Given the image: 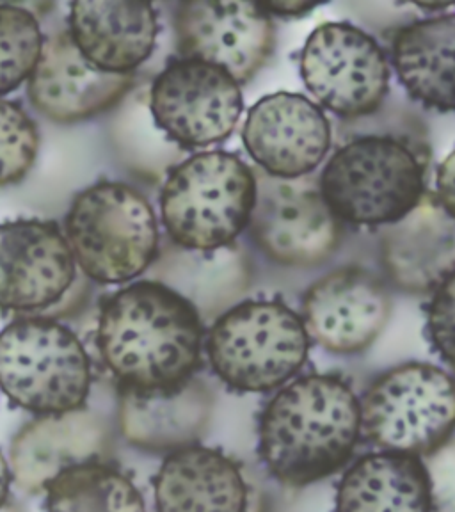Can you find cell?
I'll return each mask as SVG.
<instances>
[{
	"label": "cell",
	"mask_w": 455,
	"mask_h": 512,
	"mask_svg": "<svg viewBox=\"0 0 455 512\" xmlns=\"http://www.w3.org/2000/svg\"><path fill=\"white\" fill-rule=\"evenodd\" d=\"M96 345L120 388L166 390L200 368L203 322L180 292L160 281H136L102 303Z\"/></svg>",
	"instance_id": "obj_1"
},
{
	"label": "cell",
	"mask_w": 455,
	"mask_h": 512,
	"mask_svg": "<svg viewBox=\"0 0 455 512\" xmlns=\"http://www.w3.org/2000/svg\"><path fill=\"white\" fill-rule=\"evenodd\" d=\"M361 434V406L338 376H306L267 404L258 454L274 479L308 486L338 472Z\"/></svg>",
	"instance_id": "obj_2"
},
{
	"label": "cell",
	"mask_w": 455,
	"mask_h": 512,
	"mask_svg": "<svg viewBox=\"0 0 455 512\" xmlns=\"http://www.w3.org/2000/svg\"><path fill=\"white\" fill-rule=\"evenodd\" d=\"M256 194L255 173L237 155L196 153L169 173L160 192V217L176 246L216 251L244 232Z\"/></svg>",
	"instance_id": "obj_3"
},
{
	"label": "cell",
	"mask_w": 455,
	"mask_h": 512,
	"mask_svg": "<svg viewBox=\"0 0 455 512\" xmlns=\"http://www.w3.org/2000/svg\"><path fill=\"white\" fill-rule=\"evenodd\" d=\"M64 237L80 271L102 285L136 280L159 256L153 207L123 182H98L79 192L64 219Z\"/></svg>",
	"instance_id": "obj_4"
},
{
	"label": "cell",
	"mask_w": 455,
	"mask_h": 512,
	"mask_svg": "<svg viewBox=\"0 0 455 512\" xmlns=\"http://www.w3.org/2000/svg\"><path fill=\"white\" fill-rule=\"evenodd\" d=\"M93 374L88 352L54 317L15 319L0 331V390L36 416L84 409Z\"/></svg>",
	"instance_id": "obj_5"
},
{
	"label": "cell",
	"mask_w": 455,
	"mask_h": 512,
	"mask_svg": "<svg viewBox=\"0 0 455 512\" xmlns=\"http://www.w3.org/2000/svg\"><path fill=\"white\" fill-rule=\"evenodd\" d=\"M319 191L338 221L390 226L424 198L425 166L395 137H360L331 157Z\"/></svg>",
	"instance_id": "obj_6"
},
{
	"label": "cell",
	"mask_w": 455,
	"mask_h": 512,
	"mask_svg": "<svg viewBox=\"0 0 455 512\" xmlns=\"http://www.w3.org/2000/svg\"><path fill=\"white\" fill-rule=\"evenodd\" d=\"M310 352L303 319L280 301H246L210 329L207 354L217 377L239 392H269L301 370Z\"/></svg>",
	"instance_id": "obj_7"
},
{
	"label": "cell",
	"mask_w": 455,
	"mask_h": 512,
	"mask_svg": "<svg viewBox=\"0 0 455 512\" xmlns=\"http://www.w3.org/2000/svg\"><path fill=\"white\" fill-rule=\"evenodd\" d=\"M360 406L361 431L377 447L431 456L455 431V379L429 363H406L376 379Z\"/></svg>",
	"instance_id": "obj_8"
},
{
	"label": "cell",
	"mask_w": 455,
	"mask_h": 512,
	"mask_svg": "<svg viewBox=\"0 0 455 512\" xmlns=\"http://www.w3.org/2000/svg\"><path fill=\"white\" fill-rule=\"evenodd\" d=\"M301 77L320 105L354 120L383 105L390 89V63L363 29L347 22H326L304 43Z\"/></svg>",
	"instance_id": "obj_9"
},
{
	"label": "cell",
	"mask_w": 455,
	"mask_h": 512,
	"mask_svg": "<svg viewBox=\"0 0 455 512\" xmlns=\"http://www.w3.org/2000/svg\"><path fill=\"white\" fill-rule=\"evenodd\" d=\"M244 109L237 80L217 64L176 59L153 80L150 111L155 125L185 150L223 143Z\"/></svg>",
	"instance_id": "obj_10"
},
{
	"label": "cell",
	"mask_w": 455,
	"mask_h": 512,
	"mask_svg": "<svg viewBox=\"0 0 455 512\" xmlns=\"http://www.w3.org/2000/svg\"><path fill=\"white\" fill-rule=\"evenodd\" d=\"M176 48L184 59L217 64L246 84L269 61L276 31L260 4L239 0H189L175 15Z\"/></svg>",
	"instance_id": "obj_11"
},
{
	"label": "cell",
	"mask_w": 455,
	"mask_h": 512,
	"mask_svg": "<svg viewBox=\"0 0 455 512\" xmlns=\"http://www.w3.org/2000/svg\"><path fill=\"white\" fill-rule=\"evenodd\" d=\"M75 278L77 262L57 223L16 219L0 224V310L52 312Z\"/></svg>",
	"instance_id": "obj_12"
},
{
	"label": "cell",
	"mask_w": 455,
	"mask_h": 512,
	"mask_svg": "<svg viewBox=\"0 0 455 512\" xmlns=\"http://www.w3.org/2000/svg\"><path fill=\"white\" fill-rule=\"evenodd\" d=\"M249 226L260 251L294 267L322 264L342 237L319 189L303 180H278L258 192Z\"/></svg>",
	"instance_id": "obj_13"
},
{
	"label": "cell",
	"mask_w": 455,
	"mask_h": 512,
	"mask_svg": "<svg viewBox=\"0 0 455 512\" xmlns=\"http://www.w3.org/2000/svg\"><path fill=\"white\" fill-rule=\"evenodd\" d=\"M392 315L383 281L367 269L344 267L315 281L303 297L308 336L335 354H356L374 344Z\"/></svg>",
	"instance_id": "obj_14"
},
{
	"label": "cell",
	"mask_w": 455,
	"mask_h": 512,
	"mask_svg": "<svg viewBox=\"0 0 455 512\" xmlns=\"http://www.w3.org/2000/svg\"><path fill=\"white\" fill-rule=\"evenodd\" d=\"M242 141L267 175L299 180L319 168L329 152L331 123L306 96L281 91L249 109Z\"/></svg>",
	"instance_id": "obj_15"
},
{
	"label": "cell",
	"mask_w": 455,
	"mask_h": 512,
	"mask_svg": "<svg viewBox=\"0 0 455 512\" xmlns=\"http://www.w3.org/2000/svg\"><path fill=\"white\" fill-rule=\"evenodd\" d=\"M27 82L36 111L56 123H77L120 104L134 86V75L98 70L63 31L45 38L40 63Z\"/></svg>",
	"instance_id": "obj_16"
},
{
	"label": "cell",
	"mask_w": 455,
	"mask_h": 512,
	"mask_svg": "<svg viewBox=\"0 0 455 512\" xmlns=\"http://www.w3.org/2000/svg\"><path fill=\"white\" fill-rule=\"evenodd\" d=\"M112 432L104 416L89 409L64 415L36 416L16 432L9 468L16 486L38 495L56 475L91 461H107Z\"/></svg>",
	"instance_id": "obj_17"
},
{
	"label": "cell",
	"mask_w": 455,
	"mask_h": 512,
	"mask_svg": "<svg viewBox=\"0 0 455 512\" xmlns=\"http://www.w3.org/2000/svg\"><path fill=\"white\" fill-rule=\"evenodd\" d=\"M118 425L123 438L144 452H175L191 447L205 436L212 413L214 395L200 379L187 383L136 392L120 388Z\"/></svg>",
	"instance_id": "obj_18"
},
{
	"label": "cell",
	"mask_w": 455,
	"mask_h": 512,
	"mask_svg": "<svg viewBox=\"0 0 455 512\" xmlns=\"http://www.w3.org/2000/svg\"><path fill=\"white\" fill-rule=\"evenodd\" d=\"M68 34L80 54L98 70L134 75L152 56L159 36V15L148 2H73Z\"/></svg>",
	"instance_id": "obj_19"
},
{
	"label": "cell",
	"mask_w": 455,
	"mask_h": 512,
	"mask_svg": "<svg viewBox=\"0 0 455 512\" xmlns=\"http://www.w3.org/2000/svg\"><path fill=\"white\" fill-rule=\"evenodd\" d=\"M157 512H248L249 488L239 464L216 448L171 452L153 477Z\"/></svg>",
	"instance_id": "obj_20"
},
{
	"label": "cell",
	"mask_w": 455,
	"mask_h": 512,
	"mask_svg": "<svg viewBox=\"0 0 455 512\" xmlns=\"http://www.w3.org/2000/svg\"><path fill=\"white\" fill-rule=\"evenodd\" d=\"M383 262L393 283L408 292L436 288L455 269V219L434 192L383 235Z\"/></svg>",
	"instance_id": "obj_21"
},
{
	"label": "cell",
	"mask_w": 455,
	"mask_h": 512,
	"mask_svg": "<svg viewBox=\"0 0 455 512\" xmlns=\"http://www.w3.org/2000/svg\"><path fill=\"white\" fill-rule=\"evenodd\" d=\"M392 63L415 102L455 114V13L402 27L393 40Z\"/></svg>",
	"instance_id": "obj_22"
},
{
	"label": "cell",
	"mask_w": 455,
	"mask_h": 512,
	"mask_svg": "<svg viewBox=\"0 0 455 512\" xmlns=\"http://www.w3.org/2000/svg\"><path fill=\"white\" fill-rule=\"evenodd\" d=\"M336 512H432L427 466L402 452L368 454L340 482Z\"/></svg>",
	"instance_id": "obj_23"
},
{
	"label": "cell",
	"mask_w": 455,
	"mask_h": 512,
	"mask_svg": "<svg viewBox=\"0 0 455 512\" xmlns=\"http://www.w3.org/2000/svg\"><path fill=\"white\" fill-rule=\"evenodd\" d=\"M47 512H146L134 480L109 461L77 464L45 486Z\"/></svg>",
	"instance_id": "obj_24"
},
{
	"label": "cell",
	"mask_w": 455,
	"mask_h": 512,
	"mask_svg": "<svg viewBox=\"0 0 455 512\" xmlns=\"http://www.w3.org/2000/svg\"><path fill=\"white\" fill-rule=\"evenodd\" d=\"M45 36L29 9L0 4V98L29 80L40 63Z\"/></svg>",
	"instance_id": "obj_25"
},
{
	"label": "cell",
	"mask_w": 455,
	"mask_h": 512,
	"mask_svg": "<svg viewBox=\"0 0 455 512\" xmlns=\"http://www.w3.org/2000/svg\"><path fill=\"white\" fill-rule=\"evenodd\" d=\"M38 125L15 102L0 98V187L20 184L40 152Z\"/></svg>",
	"instance_id": "obj_26"
},
{
	"label": "cell",
	"mask_w": 455,
	"mask_h": 512,
	"mask_svg": "<svg viewBox=\"0 0 455 512\" xmlns=\"http://www.w3.org/2000/svg\"><path fill=\"white\" fill-rule=\"evenodd\" d=\"M427 333L443 361L455 368V269L432 296L427 308Z\"/></svg>",
	"instance_id": "obj_27"
},
{
	"label": "cell",
	"mask_w": 455,
	"mask_h": 512,
	"mask_svg": "<svg viewBox=\"0 0 455 512\" xmlns=\"http://www.w3.org/2000/svg\"><path fill=\"white\" fill-rule=\"evenodd\" d=\"M431 456L427 472L432 512H455V441H448Z\"/></svg>",
	"instance_id": "obj_28"
},
{
	"label": "cell",
	"mask_w": 455,
	"mask_h": 512,
	"mask_svg": "<svg viewBox=\"0 0 455 512\" xmlns=\"http://www.w3.org/2000/svg\"><path fill=\"white\" fill-rule=\"evenodd\" d=\"M436 200L455 219V150L448 153L436 171Z\"/></svg>",
	"instance_id": "obj_29"
},
{
	"label": "cell",
	"mask_w": 455,
	"mask_h": 512,
	"mask_svg": "<svg viewBox=\"0 0 455 512\" xmlns=\"http://www.w3.org/2000/svg\"><path fill=\"white\" fill-rule=\"evenodd\" d=\"M262 8L269 13V15L280 16H299L308 15L312 13L313 9L319 8V4H310V2H297V0H278V2H264L260 4Z\"/></svg>",
	"instance_id": "obj_30"
},
{
	"label": "cell",
	"mask_w": 455,
	"mask_h": 512,
	"mask_svg": "<svg viewBox=\"0 0 455 512\" xmlns=\"http://www.w3.org/2000/svg\"><path fill=\"white\" fill-rule=\"evenodd\" d=\"M11 480H13L11 468H9V463L6 461V457L2 456V452H0V509H2L4 505L8 504Z\"/></svg>",
	"instance_id": "obj_31"
},
{
	"label": "cell",
	"mask_w": 455,
	"mask_h": 512,
	"mask_svg": "<svg viewBox=\"0 0 455 512\" xmlns=\"http://www.w3.org/2000/svg\"><path fill=\"white\" fill-rule=\"evenodd\" d=\"M0 512H22V511H20V507H18V505L13 504V502H9V500H8V504L4 505V507H2V509H0Z\"/></svg>",
	"instance_id": "obj_32"
}]
</instances>
